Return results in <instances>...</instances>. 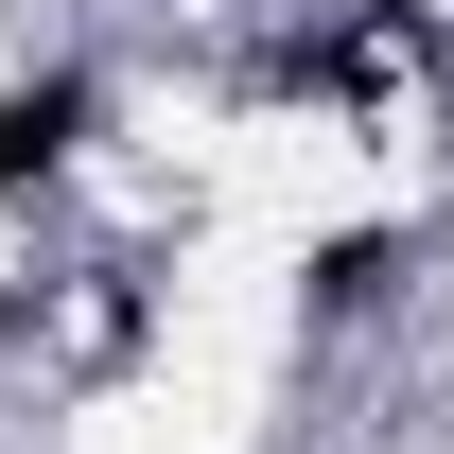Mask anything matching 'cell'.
<instances>
[{
	"mask_svg": "<svg viewBox=\"0 0 454 454\" xmlns=\"http://www.w3.org/2000/svg\"><path fill=\"white\" fill-rule=\"evenodd\" d=\"M70 140H88V70H35V88H0V192H53Z\"/></svg>",
	"mask_w": 454,
	"mask_h": 454,
	"instance_id": "6da1fadb",
	"label": "cell"
}]
</instances>
